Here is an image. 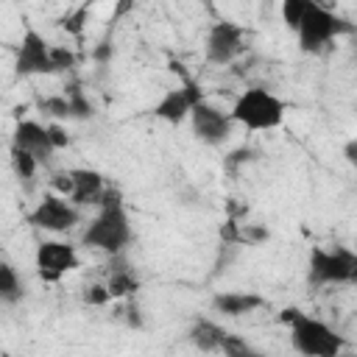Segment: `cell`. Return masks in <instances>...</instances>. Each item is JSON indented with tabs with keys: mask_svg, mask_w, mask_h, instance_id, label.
Wrapping results in <instances>:
<instances>
[{
	"mask_svg": "<svg viewBox=\"0 0 357 357\" xmlns=\"http://www.w3.org/2000/svg\"><path fill=\"white\" fill-rule=\"evenodd\" d=\"M47 137H50V145L56 148V151H64L67 145H70V134H67V128L59 123V120H50L47 126Z\"/></svg>",
	"mask_w": 357,
	"mask_h": 357,
	"instance_id": "484cf974",
	"label": "cell"
},
{
	"mask_svg": "<svg viewBox=\"0 0 357 357\" xmlns=\"http://www.w3.org/2000/svg\"><path fill=\"white\" fill-rule=\"evenodd\" d=\"M106 290L114 298H134V293L139 290V276L134 273V268L126 265L123 259V251L120 254H112V262H109V276H106Z\"/></svg>",
	"mask_w": 357,
	"mask_h": 357,
	"instance_id": "4fadbf2b",
	"label": "cell"
},
{
	"mask_svg": "<svg viewBox=\"0 0 357 357\" xmlns=\"http://www.w3.org/2000/svg\"><path fill=\"white\" fill-rule=\"evenodd\" d=\"M245 50V28L231 22V20H218L209 25L206 31V42H204V56L209 64H231L240 53Z\"/></svg>",
	"mask_w": 357,
	"mask_h": 357,
	"instance_id": "ba28073f",
	"label": "cell"
},
{
	"mask_svg": "<svg viewBox=\"0 0 357 357\" xmlns=\"http://www.w3.org/2000/svg\"><path fill=\"white\" fill-rule=\"evenodd\" d=\"M120 318L126 321L128 329H142V326H145V321H142V310H139L137 301H128V304L120 310Z\"/></svg>",
	"mask_w": 357,
	"mask_h": 357,
	"instance_id": "83f0119b",
	"label": "cell"
},
{
	"mask_svg": "<svg viewBox=\"0 0 357 357\" xmlns=\"http://www.w3.org/2000/svg\"><path fill=\"white\" fill-rule=\"evenodd\" d=\"M53 190H56L59 195L70 198V192H73V176H70V170H64V173H56V176H53Z\"/></svg>",
	"mask_w": 357,
	"mask_h": 357,
	"instance_id": "4dcf8cb0",
	"label": "cell"
},
{
	"mask_svg": "<svg viewBox=\"0 0 357 357\" xmlns=\"http://www.w3.org/2000/svg\"><path fill=\"white\" fill-rule=\"evenodd\" d=\"M312 3H315V0H282L279 14H282L284 28H287V31H296V28H298V22H301V17L312 8Z\"/></svg>",
	"mask_w": 357,
	"mask_h": 357,
	"instance_id": "ffe728a7",
	"label": "cell"
},
{
	"mask_svg": "<svg viewBox=\"0 0 357 357\" xmlns=\"http://www.w3.org/2000/svg\"><path fill=\"white\" fill-rule=\"evenodd\" d=\"M223 337H226V329L220 324H215L212 318H195L187 329V340L198 351H218Z\"/></svg>",
	"mask_w": 357,
	"mask_h": 357,
	"instance_id": "2e32d148",
	"label": "cell"
},
{
	"mask_svg": "<svg viewBox=\"0 0 357 357\" xmlns=\"http://www.w3.org/2000/svg\"><path fill=\"white\" fill-rule=\"evenodd\" d=\"M67 106H70V120H92L95 117V103L84 95L78 84L67 89Z\"/></svg>",
	"mask_w": 357,
	"mask_h": 357,
	"instance_id": "ac0fdd59",
	"label": "cell"
},
{
	"mask_svg": "<svg viewBox=\"0 0 357 357\" xmlns=\"http://www.w3.org/2000/svg\"><path fill=\"white\" fill-rule=\"evenodd\" d=\"M112 59H114V47H112V42H109V39L98 42L95 50H92V61H95V64H109Z\"/></svg>",
	"mask_w": 357,
	"mask_h": 357,
	"instance_id": "f546056e",
	"label": "cell"
},
{
	"mask_svg": "<svg viewBox=\"0 0 357 357\" xmlns=\"http://www.w3.org/2000/svg\"><path fill=\"white\" fill-rule=\"evenodd\" d=\"M220 354H226V357H251V354H257L243 337H237V335H229L226 332V337H223V343H220V349H218Z\"/></svg>",
	"mask_w": 357,
	"mask_h": 357,
	"instance_id": "603a6c76",
	"label": "cell"
},
{
	"mask_svg": "<svg viewBox=\"0 0 357 357\" xmlns=\"http://www.w3.org/2000/svg\"><path fill=\"white\" fill-rule=\"evenodd\" d=\"M279 321L290 329V343L304 357H337L343 351V337L326 321L312 318L298 307L282 310Z\"/></svg>",
	"mask_w": 357,
	"mask_h": 357,
	"instance_id": "7a4b0ae2",
	"label": "cell"
},
{
	"mask_svg": "<svg viewBox=\"0 0 357 357\" xmlns=\"http://www.w3.org/2000/svg\"><path fill=\"white\" fill-rule=\"evenodd\" d=\"M14 73L20 78H31V75H53V59H50V42L36 31V28H25L17 53H14Z\"/></svg>",
	"mask_w": 357,
	"mask_h": 357,
	"instance_id": "9c48e42d",
	"label": "cell"
},
{
	"mask_svg": "<svg viewBox=\"0 0 357 357\" xmlns=\"http://www.w3.org/2000/svg\"><path fill=\"white\" fill-rule=\"evenodd\" d=\"M28 223L53 234L70 231L75 223H81V206H75L70 198L59 195V192H47L31 212H28Z\"/></svg>",
	"mask_w": 357,
	"mask_h": 357,
	"instance_id": "52a82bcc",
	"label": "cell"
},
{
	"mask_svg": "<svg viewBox=\"0 0 357 357\" xmlns=\"http://www.w3.org/2000/svg\"><path fill=\"white\" fill-rule=\"evenodd\" d=\"M11 170H14V176H17L20 181H33V176H36V170H39V162H36L28 151L11 145Z\"/></svg>",
	"mask_w": 357,
	"mask_h": 357,
	"instance_id": "d6986e66",
	"label": "cell"
},
{
	"mask_svg": "<svg viewBox=\"0 0 357 357\" xmlns=\"http://www.w3.org/2000/svg\"><path fill=\"white\" fill-rule=\"evenodd\" d=\"M50 59H53V70L56 73H64V70H73L75 67V53L67 50V47L50 45Z\"/></svg>",
	"mask_w": 357,
	"mask_h": 357,
	"instance_id": "d4e9b609",
	"label": "cell"
},
{
	"mask_svg": "<svg viewBox=\"0 0 357 357\" xmlns=\"http://www.w3.org/2000/svg\"><path fill=\"white\" fill-rule=\"evenodd\" d=\"M351 31H354V25L349 20H340L332 8H326L321 0H315L312 8L301 17L296 36H298V47L304 53H321L340 33H351Z\"/></svg>",
	"mask_w": 357,
	"mask_h": 357,
	"instance_id": "277c9868",
	"label": "cell"
},
{
	"mask_svg": "<svg viewBox=\"0 0 357 357\" xmlns=\"http://www.w3.org/2000/svg\"><path fill=\"white\" fill-rule=\"evenodd\" d=\"M271 240V231L268 226H259V223H240V245H265Z\"/></svg>",
	"mask_w": 357,
	"mask_h": 357,
	"instance_id": "7402d4cb",
	"label": "cell"
},
{
	"mask_svg": "<svg viewBox=\"0 0 357 357\" xmlns=\"http://www.w3.org/2000/svg\"><path fill=\"white\" fill-rule=\"evenodd\" d=\"M231 120L248 131H273L284 123L287 100H282L276 92L265 86H251L237 95L231 106Z\"/></svg>",
	"mask_w": 357,
	"mask_h": 357,
	"instance_id": "3957f363",
	"label": "cell"
},
{
	"mask_svg": "<svg viewBox=\"0 0 357 357\" xmlns=\"http://www.w3.org/2000/svg\"><path fill=\"white\" fill-rule=\"evenodd\" d=\"M39 112L45 114V117H50V120H70V106H67V95H47V98H42L39 103Z\"/></svg>",
	"mask_w": 357,
	"mask_h": 357,
	"instance_id": "44dd1931",
	"label": "cell"
},
{
	"mask_svg": "<svg viewBox=\"0 0 357 357\" xmlns=\"http://www.w3.org/2000/svg\"><path fill=\"white\" fill-rule=\"evenodd\" d=\"M131 6H134V0H120L117 8H114V17H126L131 11Z\"/></svg>",
	"mask_w": 357,
	"mask_h": 357,
	"instance_id": "d6a6232c",
	"label": "cell"
},
{
	"mask_svg": "<svg viewBox=\"0 0 357 357\" xmlns=\"http://www.w3.org/2000/svg\"><path fill=\"white\" fill-rule=\"evenodd\" d=\"M86 11H89V6H81V8L75 11V14L64 17V20H61L64 31H67V33H75V36H78V33L84 31V20H86Z\"/></svg>",
	"mask_w": 357,
	"mask_h": 357,
	"instance_id": "f1b7e54d",
	"label": "cell"
},
{
	"mask_svg": "<svg viewBox=\"0 0 357 357\" xmlns=\"http://www.w3.org/2000/svg\"><path fill=\"white\" fill-rule=\"evenodd\" d=\"M343 153H346V162L354 165V162H357V139H349L346 148H343Z\"/></svg>",
	"mask_w": 357,
	"mask_h": 357,
	"instance_id": "1f68e13d",
	"label": "cell"
},
{
	"mask_svg": "<svg viewBox=\"0 0 357 357\" xmlns=\"http://www.w3.org/2000/svg\"><path fill=\"white\" fill-rule=\"evenodd\" d=\"M209 304H212L215 312L237 318V315H245V312H254V310L265 307V298L257 296V293H215Z\"/></svg>",
	"mask_w": 357,
	"mask_h": 357,
	"instance_id": "9a60e30c",
	"label": "cell"
},
{
	"mask_svg": "<svg viewBox=\"0 0 357 357\" xmlns=\"http://www.w3.org/2000/svg\"><path fill=\"white\" fill-rule=\"evenodd\" d=\"M22 296H25V284H22L17 268L8 265V262H0V301L3 304H17Z\"/></svg>",
	"mask_w": 357,
	"mask_h": 357,
	"instance_id": "e0dca14e",
	"label": "cell"
},
{
	"mask_svg": "<svg viewBox=\"0 0 357 357\" xmlns=\"http://www.w3.org/2000/svg\"><path fill=\"white\" fill-rule=\"evenodd\" d=\"M190 128H192V137L209 148H220L229 137H231V128H234V120L229 112H223L220 106L209 103V100H198L192 109H190Z\"/></svg>",
	"mask_w": 357,
	"mask_h": 357,
	"instance_id": "8992f818",
	"label": "cell"
},
{
	"mask_svg": "<svg viewBox=\"0 0 357 357\" xmlns=\"http://www.w3.org/2000/svg\"><path fill=\"white\" fill-rule=\"evenodd\" d=\"M11 145L28 151L39 165H47L53 159V153H56V148L50 145L47 128L42 123H36V120H17L14 134H11Z\"/></svg>",
	"mask_w": 357,
	"mask_h": 357,
	"instance_id": "7c38bea8",
	"label": "cell"
},
{
	"mask_svg": "<svg viewBox=\"0 0 357 357\" xmlns=\"http://www.w3.org/2000/svg\"><path fill=\"white\" fill-rule=\"evenodd\" d=\"M198 100H204L201 89H198L192 81H187L184 86L167 89V92L156 100L153 117H159V120H165V123H170V126H178V123H184V120L190 117V109H192Z\"/></svg>",
	"mask_w": 357,
	"mask_h": 357,
	"instance_id": "8fae6325",
	"label": "cell"
},
{
	"mask_svg": "<svg viewBox=\"0 0 357 357\" xmlns=\"http://www.w3.org/2000/svg\"><path fill=\"white\" fill-rule=\"evenodd\" d=\"M33 262H36L39 279L47 282V284H56L64 273H70L81 265V257H78L75 245H70L64 240H45V243L36 245Z\"/></svg>",
	"mask_w": 357,
	"mask_h": 357,
	"instance_id": "30bf717a",
	"label": "cell"
},
{
	"mask_svg": "<svg viewBox=\"0 0 357 357\" xmlns=\"http://www.w3.org/2000/svg\"><path fill=\"white\" fill-rule=\"evenodd\" d=\"M251 159H254V151H251V148H245V145H243V148H234L229 156H223V170H226V173H237V170H240L243 165H248Z\"/></svg>",
	"mask_w": 357,
	"mask_h": 357,
	"instance_id": "cb8c5ba5",
	"label": "cell"
},
{
	"mask_svg": "<svg viewBox=\"0 0 357 357\" xmlns=\"http://www.w3.org/2000/svg\"><path fill=\"white\" fill-rule=\"evenodd\" d=\"M310 284H354L357 282V254L346 245L312 248L307 259Z\"/></svg>",
	"mask_w": 357,
	"mask_h": 357,
	"instance_id": "5b68a950",
	"label": "cell"
},
{
	"mask_svg": "<svg viewBox=\"0 0 357 357\" xmlns=\"http://www.w3.org/2000/svg\"><path fill=\"white\" fill-rule=\"evenodd\" d=\"M70 176H73V192H70V201H73L75 206L98 204L100 192L106 190L103 176H100L98 170H89V167H73Z\"/></svg>",
	"mask_w": 357,
	"mask_h": 357,
	"instance_id": "5bb4252c",
	"label": "cell"
},
{
	"mask_svg": "<svg viewBox=\"0 0 357 357\" xmlns=\"http://www.w3.org/2000/svg\"><path fill=\"white\" fill-rule=\"evenodd\" d=\"M131 237H134V231H131V223H128V215L123 206V195L117 190H103L98 198V215L84 229L81 243L95 251L120 254V251H126Z\"/></svg>",
	"mask_w": 357,
	"mask_h": 357,
	"instance_id": "6da1fadb",
	"label": "cell"
},
{
	"mask_svg": "<svg viewBox=\"0 0 357 357\" xmlns=\"http://www.w3.org/2000/svg\"><path fill=\"white\" fill-rule=\"evenodd\" d=\"M112 301V296H109V290H106V284H89L86 290H84V304H89V307H103V304H109Z\"/></svg>",
	"mask_w": 357,
	"mask_h": 357,
	"instance_id": "4316f807",
	"label": "cell"
}]
</instances>
